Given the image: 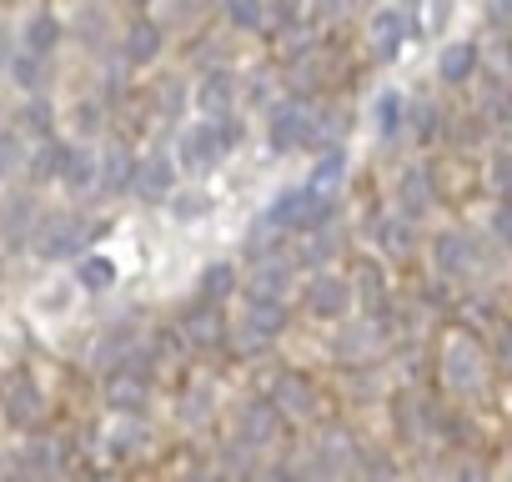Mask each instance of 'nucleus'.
Here are the masks:
<instances>
[{"instance_id": "9", "label": "nucleus", "mask_w": 512, "mask_h": 482, "mask_svg": "<svg viewBox=\"0 0 512 482\" xmlns=\"http://www.w3.org/2000/svg\"><path fill=\"white\" fill-rule=\"evenodd\" d=\"M472 71H477V46H472V41H452V46L442 51V61H437V76L452 81V86L467 81Z\"/></svg>"}, {"instance_id": "21", "label": "nucleus", "mask_w": 512, "mask_h": 482, "mask_svg": "<svg viewBox=\"0 0 512 482\" xmlns=\"http://www.w3.org/2000/svg\"><path fill=\"white\" fill-rule=\"evenodd\" d=\"M231 282H236L231 267H206V277H201V297H206V302H221V297L231 292Z\"/></svg>"}, {"instance_id": "6", "label": "nucleus", "mask_w": 512, "mask_h": 482, "mask_svg": "<svg viewBox=\"0 0 512 482\" xmlns=\"http://www.w3.org/2000/svg\"><path fill=\"white\" fill-rule=\"evenodd\" d=\"M477 377H482V367H477V347L467 342V337H452L447 342V382L452 387H477Z\"/></svg>"}, {"instance_id": "24", "label": "nucleus", "mask_w": 512, "mask_h": 482, "mask_svg": "<svg viewBox=\"0 0 512 482\" xmlns=\"http://www.w3.org/2000/svg\"><path fill=\"white\" fill-rule=\"evenodd\" d=\"M226 11H231V21L246 26V31L262 26V0H226Z\"/></svg>"}, {"instance_id": "17", "label": "nucleus", "mask_w": 512, "mask_h": 482, "mask_svg": "<svg viewBox=\"0 0 512 482\" xmlns=\"http://www.w3.org/2000/svg\"><path fill=\"white\" fill-rule=\"evenodd\" d=\"M56 36H61V26H56L51 16H36V21L26 26V51H31V56H46V51L56 46Z\"/></svg>"}, {"instance_id": "19", "label": "nucleus", "mask_w": 512, "mask_h": 482, "mask_svg": "<svg viewBox=\"0 0 512 482\" xmlns=\"http://www.w3.org/2000/svg\"><path fill=\"white\" fill-rule=\"evenodd\" d=\"M427 201H432L427 181H422L417 171H407V176H402V206H407V216H422V211H427Z\"/></svg>"}, {"instance_id": "11", "label": "nucleus", "mask_w": 512, "mask_h": 482, "mask_svg": "<svg viewBox=\"0 0 512 482\" xmlns=\"http://www.w3.org/2000/svg\"><path fill=\"white\" fill-rule=\"evenodd\" d=\"M81 247V221H51L46 231H41V252L46 257H66V252H76Z\"/></svg>"}, {"instance_id": "15", "label": "nucleus", "mask_w": 512, "mask_h": 482, "mask_svg": "<svg viewBox=\"0 0 512 482\" xmlns=\"http://www.w3.org/2000/svg\"><path fill=\"white\" fill-rule=\"evenodd\" d=\"M76 282H81L86 292H101V287L116 282V262H106V257H86V262L76 267Z\"/></svg>"}, {"instance_id": "20", "label": "nucleus", "mask_w": 512, "mask_h": 482, "mask_svg": "<svg viewBox=\"0 0 512 482\" xmlns=\"http://www.w3.org/2000/svg\"><path fill=\"white\" fill-rule=\"evenodd\" d=\"M342 171H347V156H342V151H327V156H322V166L312 171V186H317V191H327V186H337V181H342Z\"/></svg>"}, {"instance_id": "4", "label": "nucleus", "mask_w": 512, "mask_h": 482, "mask_svg": "<svg viewBox=\"0 0 512 482\" xmlns=\"http://www.w3.org/2000/svg\"><path fill=\"white\" fill-rule=\"evenodd\" d=\"M307 136H312V121H307V111L297 101H287V106L272 111V146L277 151H297Z\"/></svg>"}, {"instance_id": "8", "label": "nucleus", "mask_w": 512, "mask_h": 482, "mask_svg": "<svg viewBox=\"0 0 512 482\" xmlns=\"http://www.w3.org/2000/svg\"><path fill=\"white\" fill-rule=\"evenodd\" d=\"M171 181H176V166H171L166 156H146V161L136 166V176H131V186H136L146 201L166 196V191H171Z\"/></svg>"}, {"instance_id": "23", "label": "nucleus", "mask_w": 512, "mask_h": 482, "mask_svg": "<svg viewBox=\"0 0 512 482\" xmlns=\"http://www.w3.org/2000/svg\"><path fill=\"white\" fill-rule=\"evenodd\" d=\"M191 342H201V347H216L221 342V327H216V317L211 312H191Z\"/></svg>"}, {"instance_id": "27", "label": "nucleus", "mask_w": 512, "mask_h": 482, "mask_svg": "<svg viewBox=\"0 0 512 482\" xmlns=\"http://www.w3.org/2000/svg\"><path fill=\"white\" fill-rule=\"evenodd\" d=\"M492 186H497V191H512V151H502V156L492 161Z\"/></svg>"}, {"instance_id": "13", "label": "nucleus", "mask_w": 512, "mask_h": 482, "mask_svg": "<svg viewBox=\"0 0 512 482\" xmlns=\"http://www.w3.org/2000/svg\"><path fill=\"white\" fill-rule=\"evenodd\" d=\"M156 51H161V31H156L151 21H136L131 36H126V61L146 66V61H156Z\"/></svg>"}, {"instance_id": "16", "label": "nucleus", "mask_w": 512, "mask_h": 482, "mask_svg": "<svg viewBox=\"0 0 512 482\" xmlns=\"http://www.w3.org/2000/svg\"><path fill=\"white\" fill-rule=\"evenodd\" d=\"M131 176H136V161H131L126 146H116V151L101 161V181H106V186H131Z\"/></svg>"}, {"instance_id": "29", "label": "nucleus", "mask_w": 512, "mask_h": 482, "mask_svg": "<svg viewBox=\"0 0 512 482\" xmlns=\"http://www.w3.org/2000/svg\"><path fill=\"white\" fill-rule=\"evenodd\" d=\"M382 236H387V247H392V252H407V226H402V221H387Z\"/></svg>"}, {"instance_id": "10", "label": "nucleus", "mask_w": 512, "mask_h": 482, "mask_svg": "<svg viewBox=\"0 0 512 482\" xmlns=\"http://www.w3.org/2000/svg\"><path fill=\"white\" fill-rule=\"evenodd\" d=\"M106 397H111V407H121V412H141V407H146V377H141V372H116L111 387H106Z\"/></svg>"}, {"instance_id": "30", "label": "nucleus", "mask_w": 512, "mask_h": 482, "mask_svg": "<svg viewBox=\"0 0 512 482\" xmlns=\"http://www.w3.org/2000/svg\"><path fill=\"white\" fill-rule=\"evenodd\" d=\"M26 126H31V131H46V126H51V111H46V106H31V111H26Z\"/></svg>"}, {"instance_id": "14", "label": "nucleus", "mask_w": 512, "mask_h": 482, "mask_svg": "<svg viewBox=\"0 0 512 482\" xmlns=\"http://www.w3.org/2000/svg\"><path fill=\"white\" fill-rule=\"evenodd\" d=\"M56 176H61L66 186H91V176H96V161H91L86 151H61V166H56Z\"/></svg>"}, {"instance_id": "3", "label": "nucleus", "mask_w": 512, "mask_h": 482, "mask_svg": "<svg viewBox=\"0 0 512 482\" xmlns=\"http://www.w3.org/2000/svg\"><path fill=\"white\" fill-rule=\"evenodd\" d=\"M0 402H6V417L16 422V427H31L36 417H41V387H36V377H26V372H16V377H6V387H0Z\"/></svg>"}, {"instance_id": "1", "label": "nucleus", "mask_w": 512, "mask_h": 482, "mask_svg": "<svg viewBox=\"0 0 512 482\" xmlns=\"http://www.w3.org/2000/svg\"><path fill=\"white\" fill-rule=\"evenodd\" d=\"M327 216H332V201H327V191H317V186H292V191H282V196L272 201V211H267V221L282 226V231H312V226H322Z\"/></svg>"}, {"instance_id": "18", "label": "nucleus", "mask_w": 512, "mask_h": 482, "mask_svg": "<svg viewBox=\"0 0 512 482\" xmlns=\"http://www.w3.org/2000/svg\"><path fill=\"white\" fill-rule=\"evenodd\" d=\"M402 111H407L402 96H397V91H382V96H377V131H382V136H397V131H402Z\"/></svg>"}, {"instance_id": "5", "label": "nucleus", "mask_w": 512, "mask_h": 482, "mask_svg": "<svg viewBox=\"0 0 512 482\" xmlns=\"http://www.w3.org/2000/svg\"><path fill=\"white\" fill-rule=\"evenodd\" d=\"M307 302H312V312H317V317H327V322H332V317H342V312L352 307V287H347L342 277H317V282H312V292H307Z\"/></svg>"}, {"instance_id": "12", "label": "nucleus", "mask_w": 512, "mask_h": 482, "mask_svg": "<svg viewBox=\"0 0 512 482\" xmlns=\"http://www.w3.org/2000/svg\"><path fill=\"white\" fill-rule=\"evenodd\" d=\"M282 322H287L282 297H251V332H256V337H277Z\"/></svg>"}, {"instance_id": "25", "label": "nucleus", "mask_w": 512, "mask_h": 482, "mask_svg": "<svg viewBox=\"0 0 512 482\" xmlns=\"http://www.w3.org/2000/svg\"><path fill=\"white\" fill-rule=\"evenodd\" d=\"M437 262H442L447 272H457V267L467 262V247H462V236H442V241H437Z\"/></svg>"}, {"instance_id": "31", "label": "nucleus", "mask_w": 512, "mask_h": 482, "mask_svg": "<svg viewBox=\"0 0 512 482\" xmlns=\"http://www.w3.org/2000/svg\"><path fill=\"white\" fill-rule=\"evenodd\" d=\"M201 206H206L201 196H181V206H176V211H181V216H191V211H201Z\"/></svg>"}, {"instance_id": "26", "label": "nucleus", "mask_w": 512, "mask_h": 482, "mask_svg": "<svg viewBox=\"0 0 512 482\" xmlns=\"http://www.w3.org/2000/svg\"><path fill=\"white\" fill-rule=\"evenodd\" d=\"M11 71H16V81H21L26 91H36V86H46V81H41V61H36L31 51H26V56H16V66H11Z\"/></svg>"}, {"instance_id": "2", "label": "nucleus", "mask_w": 512, "mask_h": 482, "mask_svg": "<svg viewBox=\"0 0 512 482\" xmlns=\"http://www.w3.org/2000/svg\"><path fill=\"white\" fill-rule=\"evenodd\" d=\"M221 156H226V141H221L216 121H196V126L181 136V166H186V171H211Z\"/></svg>"}, {"instance_id": "7", "label": "nucleus", "mask_w": 512, "mask_h": 482, "mask_svg": "<svg viewBox=\"0 0 512 482\" xmlns=\"http://www.w3.org/2000/svg\"><path fill=\"white\" fill-rule=\"evenodd\" d=\"M402 36H407V21H402V11H377L372 16V51L382 56V61H392L397 51H402Z\"/></svg>"}, {"instance_id": "22", "label": "nucleus", "mask_w": 512, "mask_h": 482, "mask_svg": "<svg viewBox=\"0 0 512 482\" xmlns=\"http://www.w3.org/2000/svg\"><path fill=\"white\" fill-rule=\"evenodd\" d=\"M226 96H231V81H226V76H211V81L201 86V106H206L211 116H226V111H221Z\"/></svg>"}, {"instance_id": "28", "label": "nucleus", "mask_w": 512, "mask_h": 482, "mask_svg": "<svg viewBox=\"0 0 512 482\" xmlns=\"http://www.w3.org/2000/svg\"><path fill=\"white\" fill-rule=\"evenodd\" d=\"M492 231H497V241H507V247H512V201H502V206H497Z\"/></svg>"}, {"instance_id": "32", "label": "nucleus", "mask_w": 512, "mask_h": 482, "mask_svg": "<svg viewBox=\"0 0 512 482\" xmlns=\"http://www.w3.org/2000/svg\"><path fill=\"white\" fill-rule=\"evenodd\" d=\"M136 6H146V0H136Z\"/></svg>"}]
</instances>
